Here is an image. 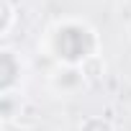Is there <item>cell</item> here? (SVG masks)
<instances>
[{
  "mask_svg": "<svg viewBox=\"0 0 131 131\" xmlns=\"http://www.w3.org/2000/svg\"><path fill=\"white\" fill-rule=\"evenodd\" d=\"M3 10H5V23H3V34L8 36V31H10V18H13V8H10V0H3Z\"/></svg>",
  "mask_w": 131,
  "mask_h": 131,
  "instance_id": "4",
  "label": "cell"
},
{
  "mask_svg": "<svg viewBox=\"0 0 131 131\" xmlns=\"http://www.w3.org/2000/svg\"><path fill=\"white\" fill-rule=\"evenodd\" d=\"M39 49H44L46 57H51L57 64L85 67V62H90L100 51V36L80 18H59L44 34Z\"/></svg>",
  "mask_w": 131,
  "mask_h": 131,
  "instance_id": "1",
  "label": "cell"
},
{
  "mask_svg": "<svg viewBox=\"0 0 131 131\" xmlns=\"http://www.w3.org/2000/svg\"><path fill=\"white\" fill-rule=\"evenodd\" d=\"M80 131H113V128H111V123L103 121V118H88V121L80 126Z\"/></svg>",
  "mask_w": 131,
  "mask_h": 131,
  "instance_id": "3",
  "label": "cell"
},
{
  "mask_svg": "<svg viewBox=\"0 0 131 131\" xmlns=\"http://www.w3.org/2000/svg\"><path fill=\"white\" fill-rule=\"evenodd\" d=\"M49 88L59 95H75L85 88V67L54 64V70L49 72Z\"/></svg>",
  "mask_w": 131,
  "mask_h": 131,
  "instance_id": "2",
  "label": "cell"
}]
</instances>
